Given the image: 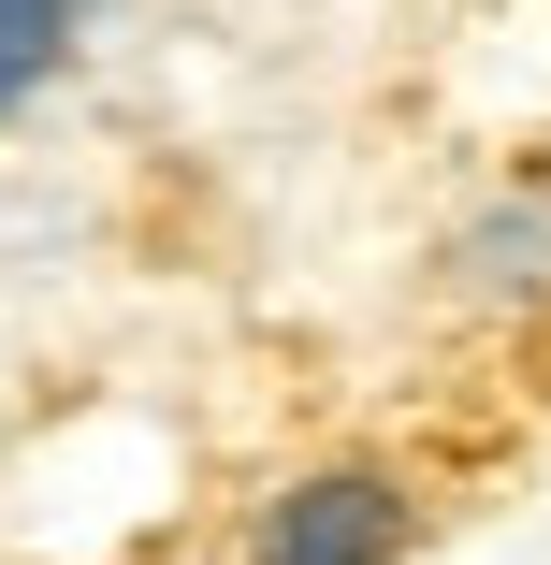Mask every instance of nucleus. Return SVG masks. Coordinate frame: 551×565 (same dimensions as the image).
<instances>
[{"instance_id":"2","label":"nucleus","mask_w":551,"mask_h":565,"mask_svg":"<svg viewBox=\"0 0 551 565\" xmlns=\"http://www.w3.org/2000/svg\"><path fill=\"white\" fill-rule=\"evenodd\" d=\"M406 551H421V479L378 449H319V465L262 479L233 565H406Z\"/></svg>"},{"instance_id":"1","label":"nucleus","mask_w":551,"mask_h":565,"mask_svg":"<svg viewBox=\"0 0 551 565\" xmlns=\"http://www.w3.org/2000/svg\"><path fill=\"white\" fill-rule=\"evenodd\" d=\"M435 305L494 349H551V160H508L435 233Z\"/></svg>"},{"instance_id":"3","label":"nucleus","mask_w":551,"mask_h":565,"mask_svg":"<svg viewBox=\"0 0 551 565\" xmlns=\"http://www.w3.org/2000/svg\"><path fill=\"white\" fill-rule=\"evenodd\" d=\"M73 58H87V0H0V131L30 102H59Z\"/></svg>"}]
</instances>
